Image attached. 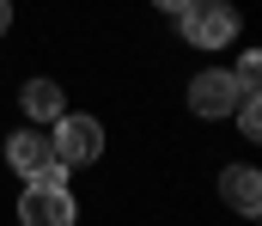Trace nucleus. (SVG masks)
<instances>
[{
    "mask_svg": "<svg viewBox=\"0 0 262 226\" xmlns=\"http://www.w3.org/2000/svg\"><path fill=\"white\" fill-rule=\"evenodd\" d=\"M177 31H183L189 49H226L238 37V6L232 0H189L177 12Z\"/></svg>",
    "mask_w": 262,
    "mask_h": 226,
    "instance_id": "f257e3e1",
    "label": "nucleus"
},
{
    "mask_svg": "<svg viewBox=\"0 0 262 226\" xmlns=\"http://www.w3.org/2000/svg\"><path fill=\"white\" fill-rule=\"evenodd\" d=\"M79 208H73V190L67 177H31L25 196H18V226H73Z\"/></svg>",
    "mask_w": 262,
    "mask_h": 226,
    "instance_id": "f03ea898",
    "label": "nucleus"
},
{
    "mask_svg": "<svg viewBox=\"0 0 262 226\" xmlns=\"http://www.w3.org/2000/svg\"><path fill=\"white\" fill-rule=\"evenodd\" d=\"M49 141H55V159H61L67 171H73V165H98V159H104V122H98V116H73V110H61Z\"/></svg>",
    "mask_w": 262,
    "mask_h": 226,
    "instance_id": "7ed1b4c3",
    "label": "nucleus"
},
{
    "mask_svg": "<svg viewBox=\"0 0 262 226\" xmlns=\"http://www.w3.org/2000/svg\"><path fill=\"white\" fill-rule=\"evenodd\" d=\"M6 165H12L25 183H31V177H67V165L55 159V141H49L37 122H31V129H18V135L6 141Z\"/></svg>",
    "mask_w": 262,
    "mask_h": 226,
    "instance_id": "20e7f679",
    "label": "nucleus"
},
{
    "mask_svg": "<svg viewBox=\"0 0 262 226\" xmlns=\"http://www.w3.org/2000/svg\"><path fill=\"white\" fill-rule=\"evenodd\" d=\"M238 98H244V86H238V74H226V68H207V74L189 79V110L195 116H232Z\"/></svg>",
    "mask_w": 262,
    "mask_h": 226,
    "instance_id": "39448f33",
    "label": "nucleus"
},
{
    "mask_svg": "<svg viewBox=\"0 0 262 226\" xmlns=\"http://www.w3.org/2000/svg\"><path fill=\"white\" fill-rule=\"evenodd\" d=\"M220 196H226L238 214H256L262 208V171L256 165H226V171H220Z\"/></svg>",
    "mask_w": 262,
    "mask_h": 226,
    "instance_id": "423d86ee",
    "label": "nucleus"
},
{
    "mask_svg": "<svg viewBox=\"0 0 262 226\" xmlns=\"http://www.w3.org/2000/svg\"><path fill=\"white\" fill-rule=\"evenodd\" d=\"M18 104H25V116H31V122H55V116L67 110V98H61V86H55V79H25Z\"/></svg>",
    "mask_w": 262,
    "mask_h": 226,
    "instance_id": "0eeeda50",
    "label": "nucleus"
},
{
    "mask_svg": "<svg viewBox=\"0 0 262 226\" xmlns=\"http://www.w3.org/2000/svg\"><path fill=\"white\" fill-rule=\"evenodd\" d=\"M238 129H244V141H256V135H262V104H256V92L238 98Z\"/></svg>",
    "mask_w": 262,
    "mask_h": 226,
    "instance_id": "6e6552de",
    "label": "nucleus"
},
{
    "mask_svg": "<svg viewBox=\"0 0 262 226\" xmlns=\"http://www.w3.org/2000/svg\"><path fill=\"white\" fill-rule=\"evenodd\" d=\"M256 74H262V55H256V49H244V55H238V86L256 92Z\"/></svg>",
    "mask_w": 262,
    "mask_h": 226,
    "instance_id": "1a4fd4ad",
    "label": "nucleus"
},
{
    "mask_svg": "<svg viewBox=\"0 0 262 226\" xmlns=\"http://www.w3.org/2000/svg\"><path fill=\"white\" fill-rule=\"evenodd\" d=\"M12 31V0H0V37Z\"/></svg>",
    "mask_w": 262,
    "mask_h": 226,
    "instance_id": "9d476101",
    "label": "nucleus"
},
{
    "mask_svg": "<svg viewBox=\"0 0 262 226\" xmlns=\"http://www.w3.org/2000/svg\"><path fill=\"white\" fill-rule=\"evenodd\" d=\"M152 6H159V12H183L189 0H152Z\"/></svg>",
    "mask_w": 262,
    "mask_h": 226,
    "instance_id": "9b49d317",
    "label": "nucleus"
}]
</instances>
